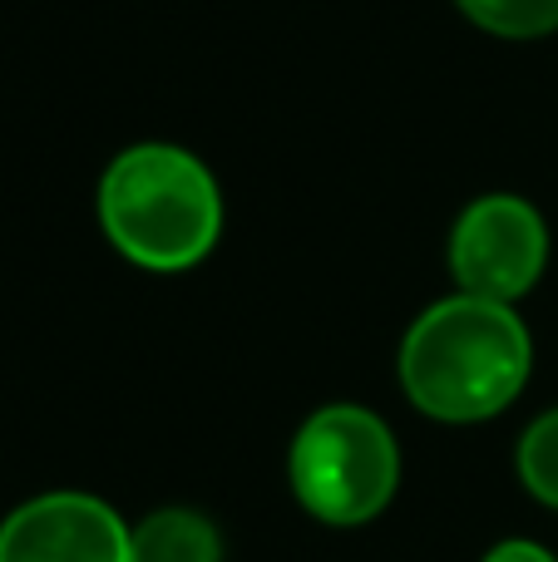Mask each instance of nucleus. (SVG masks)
Listing matches in <instances>:
<instances>
[{
  "label": "nucleus",
  "instance_id": "obj_6",
  "mask_svg": "<svg viewBox=\"0 0 558 562\" xmlns=\"http://www.w3.org/2000/svg\"><path fill=\"white\" fill-rule=\"evenodd\" d=\"M129 562H223V538L193 508H158L129 528Z\"/></svg>",
  "mask_w": 558,
  "mask_h": 562
},
{
  "label": "nucleus",
  "instance_id": "obj_3",
  "mask_svg": "<svg viewBox=\"0 0 558 562\" xmlns=\"http://www.w3.org/2000/svg\"><path fill=\"white\" fill-rule=\"evenodd\" d=\"M292 494L316 524L361 528L386 514L401 488V449L381 415L361 405H326L292 439Z\"/></svg>",
  "mask_w": 558,
  "mask_h": 562
},
{
  "label": "nucleus",
  "instance_id": "obj_9",
  "mask_svg": "<svg viewBox=\"0 0 558 562\" xmlns=\"http://www.w3.org/2000/svg\"><path fill=\"white\" fill-rule=\"evenodd\" d=\"M484 562H554V553L539 543H529V538H510V543H494Z\"/></svg>",
  "mask_w": 558,
  "mask_h": 562
},
{
  "label": "nucleus",
  "instance_id": "obj_5",
  "mask_svg": "<svg viewBox=\"0 0 558 562\" xmlns=\"http://www.w3.org/2000/svg\"><path fill=\"white\" fill-rule=\"evenodd\" d=\"M0 562H129V524L89 494H40L0 524Z\"/></svg>",
  "mask_w": 558,
  "mask_h": 562
},
{
  "label": "nucleus",
  "instance_id": "obj_7",
  "mask_svg": "<svg viewBox=\"0 0 558 562\" xmlns=\"http://www.w3.org/2000/svg\"><path fill=\"white\" fill-rule=\"evenodd\" d=\"M470 25L500 40H544L558 30V0H455Z\"/></svg>",
  "mask_w": 558,
  "mask_h": 562
},
{
  "label": "nucleus",
  "instance_id": "obj_8",
  "mask_svg": "<svg viewBox=\"0 0 558 562\" xmlns=\"http://www.w3.org/2000/svg\"><path fill=\"white\" fill-rule=\"evenodd\" d=\"M520 479L544 508H558V409L539 415L520 439Z\"/></svg>",
  "mask_w": 558,
  "mask_h": 562
},
{
  "label": "nucleus",
  "instance_id": "obj_2",
  "mask_svg": "<svg viewBox=\"0 0 558 562\" xmlns=\"http://www.w3.org/2000/svg\"><path fill=\"white\" fill-rule=\"evenodd\" d=\"M99 227L144 272H188L223 233V198L198 154L134 144L99 178Z\"/></svg>",
  "mask_w": 558,
  "mask_h": 562
},
{
  "label": "nucleus",
  "instance_id": "obj_1",
  "mask_svg": "<svg viewBox=\"0 0 558 562\" xmlns=\"http://www.w3.org/2000/svg\"><path fill=\"white\" fill-rule=\"evenodd\" d=\"M395 366L405 400L421 415L440 425H480L510 409L524 390L534 346L514 306L460 291L415 316Z\"/></svg>",
  "mask_w": 558,
  "mask_h": 562
},
{
  "label": "nucleus",
  "instance_id": "obj_4",
  "mask_svg": "<svg viewBox=\"0 0 558 562\" xmlns=\"http://www.w3.org/2000/svg\"><path fill=\"white\" fill-rule=\"evenodd\" d=\"M544 262H549V227L534 203L514 193L475 198L450 233V272L465 296L514 306L544 277Z\"/></svg>",
  "mask_w": 558,
  "mask_h": 562
}]
</instances>
